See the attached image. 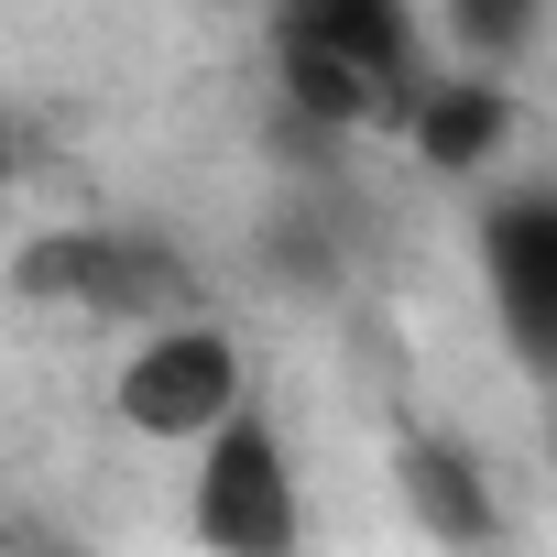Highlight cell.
<instances>
[{
	"mask_svg": "<svg viewBox=\"0 0 557 557\" xmlns=\"http://www.w3.org/2000/svg\"><path fill=\"white\" fill-rule=\"evenodd\" d=\"M186 546L197 557H307V470L262 405H240L208 448H186Z\"/></svg>",
	"mask_w": 557,
	"mask_h": 557,
	"instance_id": "6da1fadb",
	"label": "cell"
},
{
	"mask_svg": "<svg viewBox=\"0 0 557 557\" xmlns=\"http://www.w3.org/2000/svg\"><path fill=\"white\" fill-rule=\"evenodd\" d=\"M240 405H251V350L219 318H197V307L132 329V350L110 361V416L143 448H208Z\"/></svg>",
	"mask_w": 557,
	"mask_h": 557,
	"instance_id": "7a4b0ae2",
	"label": "cell"
},
{
	"mask_svg": "<svg viewBox=\"0 0 557 557\" xmlns=\"http://www.w3.org/2000/svg\"><path fill=\"white\" fill-rule=\"evenodd\" d=\"M23 296L88 329H153V318H186V262L143 230H55L23 251Z\"/></svg>",
	"mask_w": 557,
	"mask_h": 557,
	"instance_id": "3957f363",
	"label": "cell"
},
{
	"mask_svg": "<svg viewBox=\"0 0 557 557\" xmlns=\"http://www.w3.org/2000/svg\"><path fill=\"white\" fill-rule=\"evenodd\" d=\"M470 262H481L492 329L524 350V372L557 383V186L546 175L492 186L481 197V230H470Z\"/></svg>",
	"mask_w": 557,
	"mask_h": 557,
	"instance_id": "277c9868",
	"label": "cell"
},
{
	"mask_svg": "<svg viewBox=\"0 0 557 557\" xmlns=\"http://www.w3.org/2000/svg\"><path fill=\"white\" fill-rule=\"evenodd\" d=\"M273 34L285 45H329V55H350V66L416 88V99L437 77V12L426 0H273Z\"/></svg>",
	"mask_w": 557,
	"mask_h": 557,
	"instance_id": "5b68a950",
	"label": "cell"
},
{
	"mask_svg": "<svg viewBox=\"0 0 557 557\" xmlns=\"http://www.w3.org/2000/svg\"><path fill=\"white\" fill-rule=\"evenodd\" d=\"M513 132H524V77H492V66H437L426 99H416V121H405L416 164H437V175H481V164H503Z\"/></svg>",
	"mask_w": 557,
	"mask_h": 557,
	"instance_id": "8992f818",
	"label": "cell"
},
{
	"mask_svg": "<svg viewBox=\"0 0 557 557\" xmlns=\"http://www.w3.org/2000/svg\"><path fill=\"white\" fill-rule=\"evenodd\" d=\"M394 492H405V513H416L448 557H492V546H503V492H492V470H481L459 437L416 426V437L394 448Z\"/></svg>",
	"mask_w": 557,
	"mask_h": 557,
	"instance_id": "52a82bcc",
	"label": "cell"
},
{
	"mask_svg": "<svg viewBox=\"0 0 557 557\" xmlns=\"http://www.w3.org/2000/svg\"><path fill=\"white\" fill-rule=\"evenodd\" d=\"M426 12H437V55H448V66L524 77V55L546 45V12H557V0H426Z\"/></svg>",
	"mask_w": 557,
	"mask_h": 557,
	"instance_id": "ba28073f",
	"label": "cell"
}]
</instances>
